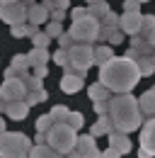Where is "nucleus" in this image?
Instances as JSON below:
<instances>
[{
	"label": "nucleus",
	"instance_id": "10",
	"mask_svg": "<svg viewBox=\"0 0 155 158\" xmlns=\"http://www.w3.org/2000/svg\"><path fill=\"white\" fill-rule=\"evenodd\" d=\"M85 85V73H75V71H66L63 78H61V90L73 95V93H80V88Z\"/></svg>",
	"mask_w": 155,
	"mask_h": 158
},
{
	"label": "nucleus",
	"instance_id": "28",
	"mask_svg": "<svg viewBox=\"0 0 155 158\" xmlns=\"http://www.w3.org/2000/svg\"><path fill=\"white\" fill-rule=\"evenodd\" d=\"M32 44H34V46H37V49H49V44H51V37H49V34H46V32H34V34H32Z\"/></svg>",
	"mask_w": 155,
	"mask_h": 158
},
{
	"label": "nucleus",
	"instance_id": "22",
	"mask_svg": "<svg viewBox=\"0 0 155 158\" xmlns=\"http://www.w3.org/2000/svg\"><path fill=\"white\" fill-rule=\"evenodd\" d=\"M114 56V51H112V46H107V44H99L92 49V61H95L97 66H102V63H107V61Z\"/></svg>",
	"mask_w": 155,
	"mask_h": 158
},
{
	"label": "nucleus",
	"instance_id": "26",
	"mask_svg": "<svg viewBox=\"0 0 155 158\" xmlns=\"http://www.w3.org/2000/svg\"><path fill=\"white\" fill-rule=\"evenodd\" d=\"M136 66H138V71H141V76H153L155 71V63L150 56H136Z\"/></svg>",
	"mask_w": 155,
	"mask_h": 158
},
{
	"label": "nucleus",
	"instance_id": "44",
	"mask_svg": "<svg viewBox=\"0 0 155 158\" xmlns=\"http://www.w3.org/2000/svg\"><path fill=\"white\" fill-rule=\"evenodd\" d=\"M87 15V7H73L70 10V20H80V17H85Z\"/></svg>",
	"mask_w": 155,
	"mask_h": 158
},
{
	"label": "nucleus",
	"instance_id": "16",
	"mask_svg": "<svg viewBox=\"0 0 155 158\" xmlns=\"http://www.w3.org/2000/svg\"><path fill=\"white\" fill-rule=\"evenodd\" d=\"M27 22L29 24H44V22H49V10L41 5V2H34V5H29L27 7Z\"/></svg>",
	"mask_w": 155,
	"mask_h": 158
},
{
	"label": "nucleus",
	"instance_id": "50",
	"mask_svg": "<svg viewBox=\"0 0 155 158\" xmlns=\"http://www.w3.org/2000/svg\"><path fill=\"white\" fill-rule=\"evenodd\" d=\"M138 158H153L148 151H143V148H138Z\"/></svg>",
	"mask_w": 155,
	"mask_h": 158
},
{
	"label": "nucleus",
	"instance_id": "6",
	"mask_svg": "<svg viewBox=\"0 0 155 158\" xmlns=\"http://www.w3.org/2000/svg\"><path fill=\"white\" fill-rule=\"evenodd\" d=\"M92 44H73L68 49V66L66 71H75V73H85L92 66Z\"/></svg>",
	"mask_w": 155,
	"mask_h": 158
},
{
	"label": "nucleus",
	"instance_id": "31",
	"mask_svg": "<svg viewBox=\"0 0 155 158\" xmlns=\"http://www.w3.org/2000/svg\"><path fill=\"white\" fill-rule=\"evenodd\" d=\"M153 29H155V15H143V17H141V32H138V34L145 37V34L153 32Z\"/></svg>",
	"mask_w": 155,
	"mask_h": 158
},
{
	"label": "nucleus",
	"instance_id": "46",
	"mask_svg": "<svg viewBox=\"0 0 155 158\" xmlns=\"http://www.w3.org/2000/svg\"><path fill=\"white\" fill-rule=\"evenodd\" d=\"M102 158H121V153H119V151H114V148L109 146L107 151H102Z\"/></svg>",
	"mask_w": 155,
	"mask_h": 158
},
{
	"label": "nucleus",
	"instance_id": "39",
	"mask_svg": "<svg viewBox=\"0 0 155 158\" xmlns=\"http://www.w3.org/2000/svg\"><path fill=\"white\" fill-rule=\"evenodd\" d=\"M56 39H58V44H61V49H66V51L75 44V41H73V37H70L68 32H63V34H61V37H56Z\"/></svg>",
	"mask_w": 155,
	"mask_h": 158
},
{
	"label": "nucleus",
	"instance_id": "15",
	"mask_svg": "<svg viewBox=\"0 0 155 158\" xmlns=\"http://www.w3.org/2000/svg\"><path fill=\"white\" fill-rule=\"evenodd\" d=\"M29 71V63H27V54H17L12 63H10V68L5 71V78H22L24 73Z\"/></svg>",
	"mask_w": 155,
	"mask_h": 158
},
{
	"label": "nucleus",
	"instance_id": "3",
	"mask_svg": "<svg viewBox=\"0 0 155 158\" xmlns=\"http://www.w3.org/2000/svg\"><path fill=\"white\" fill-rule=\"evenodd\" d=\"M32 141L22 131H2L0 134V158H27Z\"/></svg>",
	"mask_w": 155,
	"mask_h": 158
},
{
	"label": "nucleus",
	"instance_id": "35",
	"mask_svg": "<svg viewBox=\"0 0 155 158\" xmlns=\"http://www.w3.org/2000/svg\"><path fill=\"white\" fill-rule=\"evenodd\" d=\"M51 127H54V119H51V114H41V117L37 119V131H44V134H46Z\"/></svg>",
	"mask_w": 155,
	"mask_h": 158
},
{
	"label": "nucleus",
	"instance_id": "33",
	"mask_svg": "<svg viewBox=\"0 0 155 158\" xmlns=\"http://www.w3.org/2000/svg\"><path fill=\"white\" fill-rule=\"evenodd\" d=\"M46 34H49L51 39L61 37V34H63V22H54V20H49V22H46Z\"/></svg>",
	"mask_w": 155,
	"mask_h": 158
},
{
	"label": "nucleus",
	"instance_id": "23",
	"mask_svg": "<svg viewBox=\"0 0 155 158\" xmlns=\"http://www.w3.org/2000/svg\"><path fill=\"white\" fill-rule=\"evenodd\" d=\"M87 93H90L92 102H104V100H109V98H112V93H109V90H107V88H104V85H102L99 80L90 85V90H87Z\"/></svg>",
	"mask_w": 155,
	"mask_h": 158
},
{
	"label": "nucleus",
	"instance_id": "9",
	"mask_svg": "<svg viewBox=\"0 0 155 158\" xmlns=\"http://www.w3.org/2000/svg\"><path fill=\"white\" fill-rule=\"evenodd\" d=\"M75 151L80 153V158H102V151L95 146L92 134H80L75 139Z\"/></svg>",
	"mask_w": 155,
	"mask_h": 158
},
{
	"label": "nucleus",
	"instance_id": "27",
	"mask_svg": "<svg viewBox=\"0 0 155 158\" xmlns=\"http://www.w3.org/2000/svg\"><path fill=\"white\" fill-rule=\"evenodd\" d=\"M46 98H49V93H46L44 88H39V90H27V95H24V102L32 107V105H39V102H44Z\"/></svg>",
	"mask_w": 155,
	"mask_h": 158
},
{
	"label": "nucleus",
	"instance_id": "29",
	"mask_svg": "<svg viewBox=\"0 0 155 158\" xmlns=\"http://www.w3.org/2000/svg\"><path fill=\"white\" fill-rule=\"evenodd\" d=\"M19 80L24 83V88H27V90H39V88H41V78H37V76H34V73H29V71H27Z\"/></svg>",
	"mask_w": 155,
	"mask_h": 158
},
{
	"label": "nucleus",
	"instance_id": "19",
	"mask_svg": "<svg viewBox=\"0 0 155 158\" xmlns=\"http://www.w3.org/2000/svg\"><path fill=\"white\" fill-rule=\"evenodd\" d=\"M138 107L143 114H155V88L145 90L141 98H138Z\"/></svg>",
	"mask_w": 155,
	"mask_h": 158
},
{
	"label": "nucleus",
	"instance_id": "42",
	"mask_svg": "<svg viewBox=\"0 0 155 158\" xmlns=\"http://www.w3.org/2000/svg\"><path fill=\"white\" fill-rule=\"evenodd\" d=\"M29 71H32V73H34L37 78H41V80L46 78V73H49V68H46V66H32Z\"/></svg>",
	"mask_w": 155,
	"mask_h": 158
},
{
	"label": "nucleus",
	"instance_id": "14",
	"mask_svg": "<svg viewBox=\"0 0 155 158\" xmlns=\"http://www.w3.org/2000/svg\"><path fill=\"white\" fill-rule=\"evenodd\" d=\"M107 139H109V146H112L114 151H119L121 156L131 151V139L126 136L124 131H116V129H112V131L107 134Z\"/></svg>",
	"mask_w": 155,
	"mask_h": 158
},
{
	"label": "nucleus",
	"instance_id": "12",
	"mask_svg": "<svg viewBox=\"0 0 155 158\" xmlns=\"http://www.w3.org/2000/svg\"><path fill=\"white\" fill-rule=\"evenodd\" d=\"M2 112L10 119H15V122H22L27 117V112H29V105L24 100H10V102H2Z\"/></svg>",
	"mask_w": 155,
	"mask_h": 158
},
{
	"label": "nucleus",
	"instance_id": "37",
	"mask_svg": "<svg viewBox=\"0 0 155 158\" xmlns=\"http://www.w3.org/2000/svg\"><path fill=\"white\" fill-rule=\"evenodd\" d=\"M51 59H54V63H58V66H63V68H66V66H68V51H66V49H58Z\"/></svg>",
	"mask_w": 155,
	"mask_h": 158
},
{
	"label": "nucleus",
	"instance_id": "5",
	"mask_svg": "<svg viewBox=\"0 0 155 158\" xmlns=\"http://www.w3.org/2000/svg\"><path fill=\"white\" fill-rule=\"evenodd\" d=\"M97 32H99V20L90 17V15H85L80 20H73L70 29H68V34L73 37L75 44H92V41H97Z\"/></svg>",
	"mask_w": 155,
	"mask_h": 158
},
{
	"label": "nucleus",
	"instance_id": "25",
	"mask_svg": "<svg viewBox=\"0 0 155 158\" xmlns=\"http://www.w3.org/2000/svg\"><path fill=\"white\" fill-rule=\"evenodd\" d=\"M10 32H12V37H15V39H19V37H32V34L37 32V24H29V22L12 24V27H10Z\"/></svg>",
	"mask_w": 155,
	"mask_h": 158
},
{
	"label": "nucleus",
	"instance_id": "1",
	"mask_svg": "<svg viewBox=\"0 0 155 158\" xmlns=\"http://www.w3.org/2000/svg\"><path fill=\"white\" fill-rule=\"evenodd\" d=\"M141 78L143 76H141L136 61L129 56H112L107 63L99 66V83L114 95L131 93Z\"/></svg>",
	"mask_w": 155,
	"mask_h": 158
},
{
	"label": "nucleus",
	"instance_id": "54",
	"mask_svg": "<svg viewBox=\"0 0 155 158\" xmlns=\"http://www.w3.org/2000/svg\"><path fill=\"white\" fill-rule=\"evenodd\" d=\"M90 2H99V0H87V5H90Z\"/></svg>",
	"mask_w": 155,
	"mask_h": 158
},
{
	"label": "nucleus",
	"instance_id": "32",
	"mask_svg": "<svg viewBox=\"0 0 155 158\" xmlns=\"http://www.w3.org/2000/svg\"><path fill=\"white\" fill-rule=\"evenodd\" d=\"M41 5H44L49 12H51V10H68V7H70V0H44Z\"/></svg>",
	"mask_w": 155,
	"mask_h": 158
},
{
	"label": "nucleus",
	"instance_id": "4",
	"mask_svg": "<svg viewBox=\"0 0 155 158\" xmlns=\"http://www.w3.org/2000/svg\"><path fill=\"white\" fill-rule=\"evenodd\" d=\"M75 139H78V131L70 129L66 122H54V127L46 131V143L58 153L73 151L75 148Z\"/></svg>",
	"mask_w": 155,
	"mask_h": 158
},
{
	"label": "nucleus",
	"instance_id": "7",
	"mask_svg": "<svg viewBox=\"0 0 155 158\" xmlns=\"http://www.w3.org/2000/svg\"><path fill=\"white\" fill-rule=\"evenodd\" d=\"M27 88L19 78H5L0 85V102H10V100H24Z\"/></svg>",
	"mask_w": 155,
	"mask_h": 158
},
{
	"label": "nucleus",
	"instance_id": "49",
	"mask_svg": "<svg viewBox=\"0 0 155 158\" xmlns=\"http://www.w3.org/2000/svg\"><path fill=\"white\" fill-rule=\"evenodd\" d=\"M63 158H80V153H78L75 148H73V151H68V153H63Z\"/></svg>",
	"mask_w": 155,
	"mask_h": 158
},
{
	"label": "nucleus",
	"instance_id": "20",
	"mask_svg": "<svg viewBox=\"0 0 155 158\" xmlns=\"http://www.w3.org/2000/svg\"><path fill=\"white\" fill-rule=\"evenodd\" d=\"M112 129H114V127H112V119H109V114H99L97 124L90 129V134H92L95 139H97V136H107Z\"/></svg>",
	"mask_w": 155,
	"mask_h": 158
},
{
	"label": "nucleus",
	"instance_id": "2",
	"mask_svg": "<svg viewBox=\"0 0 155 158\" xmlns=\"http://www.w3.org/2000/svg\"><path fill=\"white\" fill-rule=\"evenodd\" d=\"M107 114L112 119V127L116 131H136L141 124H143V112L138 107V100L129 93H121V95H112L107 102Z\"/></svg>",
	"mask_w": 155,
	"mask_h": 158
},
{
	"label": "nucleus",
	"instance_id": "41",
	"mask_svg": "<svg viewBox=\"0 0 155 158\" xmlns=\"http://www.w3.org/2000/svg\"><path fill=\"white\" fill-rule=\"evenodd\" d=\"M138 7H141L138 0H124V12H141Z\"/></svg>",
	"mask_w": 155,
	"mask_h": 158
},
{
	"label": "nucleus",
	"instance_id": "48",
	"mask_svg": "<svg viewBox=\"0 0 155 158\" xmlns=\"http://www.w3.org/2000/svg\"><path fill=\"white\" fill-rule=\"evenodd\" d=\"M37 143H46V134L44 131H37Z\"/></svg>",
	"mask_w": 155,
	"mask_h": 158
},
{
	"label": "nucleus",
	"instance_id": "34",
	"mask_svg": "<svg viewBox=\"0 0 155 158\" xmlns=\"http://www.w3.org/2000/svg\"><path fill=\"white\" fill-rule=\"evenodd\" d=\"M68 112H70V110H68L66 105H56V107H54V110H51L49 114H51V119H54V122H66Z\"/></svg>",
	"mask_w": 155,
	"mask_h": 158
},
{
	"label": "nucleus",
	"instance_id": "17",
	"mask_svg": "<svg viewBox=\"0 0 155 158\" xmlns=\"http://www.w3.org/2000/svg\"><path fill=\"white\" fill-rule=\"evenodd\" d=\"M27 158H63V153L54 151L49 143H37V146H32V148H29Z\"/></svg>",
	"mask_w": 155,
	"mask_h": 158
},
{
	"label": "nucleus",
	"instance_id": "43",
	"mask_svg": "<svg viewBox=\"0 0 155 158\" xmlns=\"http://www.w3.org/2000/svg\"><path fill=\"white\" fill-rule=\"evenodd\" d=\"M49 20L63 22V20H66V10H51V12H49Z\"/></svg>",
	"mask_w": 155,
	"mask_h": 158
},
{
	"label": "nucleus",
	"instance_id": "57",
	"mask_svg": "<svg viewBox=\"0 0 155 158\" xmlns=\"http://www.w3.org/2000/svg\"><path fill=\"white\" fill-rule=\"evenodd\" d=\"M0 112H2V102H0Z\"/></svg>",
	"mask_w": 155,
	"mask_h": 158
},
{
	"label": "nucleus",
	"instance_id": "55",
	"mask_svg": "<svg viewBox=\"0 0 155 158\" xmlns=\"http://www.w3.org/2000/svg\"><path fill=\"white\" fill-rule=\"evenodd\" d=\"M150 59H153V63H155V51H153V56H150Z\"/></svg>",
	"mask_w": 155,
	"mask_h": 158
},
{
	"label": "nucleus",
	"instance_id": "53",
	"mask_svg": "<svg viewBox=\"0 0 155 158\" xmlns=\"http://www.w3.org/2000/svg\"><path fill=\"white\" fill-rule=\"evenodd\" d=\"M7 2H17V0H0V5H7Z\"/></svg>",
	"mask_w": 155,
	"mask_h": 158
},
{
	"label": "nucleus",
	"instance_id": "30",
	"mask_svg": "<svg viewBox=\"0 0 155 158\" xmlns=\"http://www.w3.org/2000/svg\"><path fill=\"white\" fill-rule=\"evenodd\" d=\"M66 124H68L70 129H75V131H80V127L85 124V117H82L80 112H68V117H66Z\"/></svg>",
	"mask_w": 155,
	"mask_h": 158
},
{
	"label": "nucleus",
	"instance_id": "24",
	"mask_svg": "<svg viewBox=\"0 0 155 158\" xmlns=\"http://www.w3.org/2000/svg\"><path fill=\"white\" fill-rule=\"evenodd\" d=\"M107 12H109V2L107 0H99V2H90L87 5V15L95 17V20H102Z\"/></svg>",
	"mask_w": 155,
	"mask_h": 158
},
{
	"label": "nucleus",
	"instance_id": "51",
	"mask_svg": "<svg viewBox=\"0 0 155 158\" xmlns=\"http://www.w3.org/2000/svg\"><path fill=\"white\" fill-rule=\"evenodd\" d=\"M19 2H22L24 7H29V5H34V0H19Z\"/></svg>",
	"mask_w": 155,
	"mask_h": 158
},
{
	"label": "nucleus",
	"instance_id": "13",
	"mask_svg": "<svg viewBox=\"0 0 155 158\" xmlns=\"http://www.w3.org/2000/svg\"><path fill=\"white\" fill-rule=\"evenodd\" d=\"M141 12H124L119 17V29L124 34H138L141 32Z\"/></svg>",
	"mask_w": 155,
	"mask_h": 158
},
{
	"label": "nucleus",
	"instance_id": "11",
	"mask_svg": "<svg viewBox=\"0 0 155 158\" xmlns=\"http://www.w3.org/2000/svg\"><path fill=\"white\" fill-rule=\"evenodd\" d=\"M141 148L148 151L150 156H155V117L148 119L141 129Z\"/></svg>",
	"mask_w": 155,
	"mask_h": 158
},
{
	"label": "nucleus",
	"instance_id": "52",
	"mask_svg": "<svg viewBox=\"0 0 155 158\" xmlns=\"http://www.w3.org/2000/svg\"><path fill=\"white\" fill-rule=\"evenodd\" d=\"M2 131H5V119L0 117V134H2Z\"/></svg>",
	"mask_w": 155,
	"mask_h": 158
},
{
	"label": "nucleus",
	"instance_id": "18",
	"mask_svg": "<svg viewBox=\"0 0 155 158\" xmlns=\"http://www.w3.org/2000/svg\"><path fill=\"white\" fill-rule=\"evenodd\" d=\"M49 59H51L49 49H37V46H34V49L27 54V63H29V68H32V66H46Z\"/></svg>",
	"mask_w": 155,
	"mask_h": 158
},
{
	"label": "nucleus",
	"instance_id": "21",
	"mask_svg": "<svg viewBox=\"0 0 155 158\" xmlns=\"http://www.w3.org/2000/svg\"><path fill=\"white\" fill-rule=\"evenodd\" d=\"M131 37H133V39H131V49H133V51H138L141 56H153L155 49L145 41V37H141V34H131Z\"/></svg>",
	"mask_w": 155,
	"mask_h": 158
},
{
	"label": "nucleus",
	"instance_id": "56",
	"mask_svg": "<svg viewBox=\"0 0 155 158\" xmlns=\"http://www.w3.org/2000/svg\"><path fill=\"white\" fill-rule=\"evenodd\" d=\"M138 2H148V0H138Z\"/></svg>",
	"mask_w": 155,
	"mask_h": 158
},
{
	"label": "nucleus",
	"instance_id": "47",
	"mask_svg": "<svg viewBox=\"0 0 155 158\" xmlns=\"http://www.w3.org/2000/svg\"><path fill=\"white\" fill-rule=\"evenodd\" d=\"M145 41H148V44H150V46L155 49V29H153V32H148V34H145Z\"/></svg>",
	"mask_w": 155,
	"mask_h": 158
},
{
	"label": "nucleus",
	"instance_id": "38",
	"mask_svg": "<svg viewBox=\"0 0 155 158\" xmlns=\"http://www.w3.org/2000/svg\"><path fill=\"white\" fill-rule=\"evenodd\" d=\"M116 27H107V24H99V32H97V39L99 41H109V37H112V32H114Z\"/></svg>",
	"mask_w": 155,
	"mask_h": 158
},
{
	"label": "nucleus",
	"instance_id": "40",
	"mask_svg": "<svg viewBox=\"0 0 155 158\" xmlns=\"http://www.w3.org/2000/svg\"><path fill=\"white\" fill-rule=\"evenodd\" d=\"M124 39H126V34H124V32L116 27L114 32H112V37H109V44H112V46H116V44H121Z\"/></svg>",
	"mask_w": 155,
	"mask_h": 158
},
{
	"label": "nucleus",
	"instance_id": "45",
	"mask_svg": "<svg viewBox=\"0 0 155 158\" xmlns=\"http://www.w3.org/2000/svg\"><path fill=\"white\" fill-rule=\"evenodd\" d=\"M107 102H109V100H104V102H92V107H95L97 114H107Z\"/></svg>",
	"mask_w": 155,
	"mask_h": 158
},
{
	"label": "nucleus",
	"instance_id": "8",
	"mask_svg": "<svg viewBox=\"0 0 155 158\" xmlns=\"http://www.w3.org/2000/svg\"><path fill=\"white\" fill-rule=\"evenodd\" d=\"M0 20L7 22L10 27L12 24H22V22H27V7L22 5V2H7V5H0Z\"/></svg>",
	"mask_w": 155,
	"mask_h": 158
},
{
	"label": "nucleus",
	"instance_id": "36",
	"mask_svg": "<svg viewBox=\"0 0 155 158\" xmlns=\"http://www.w3.org/2000/svg\"><path fill=\"white\" fill-rule=\"evenodd\" d=\"M99 24H107V27H119V15L109 10V12H107V15L99 20Z\"/></svg>",
	"mask_w": 155,
	"mask_h": 158
}]
</instances>
